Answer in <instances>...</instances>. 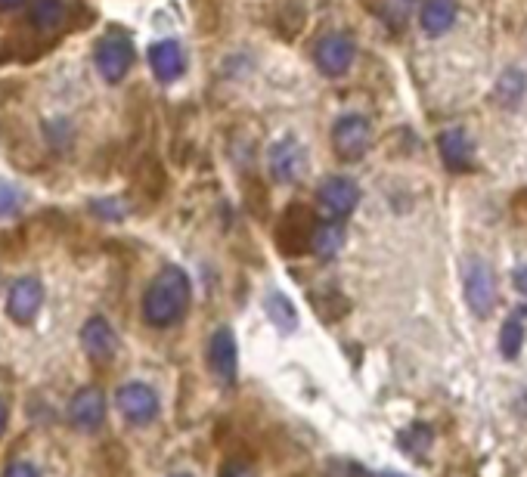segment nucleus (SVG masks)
Masks as SVG:
<instances>
[{
  "label": "nucleus",
  "mask_w": 527,
  "mask_h": 477,
  "mask_svg": "<svg viewBox=\"0 0 527 477\" xmlns=\"http://www.w3.org/2000/svg\"><path fill=\"white\" fill-rule=\"evenodd\" d=\"M314 230H317V220L310 217V211L304 205H289L279 214L276 245L283 248V254H304L310 251V242H314Z\"/></svg>",
  "instance_id": "4"
},
{
  "label": "nucleus",
  "mask_w": 527,
  "mask_h": 477,
  "mask_svg": "<svg viewBox=\"0 0 527 477\" xmlns=\"http://www.w3.org/2000/svg\"><path fill=\"white\" fill-rule=\"evenodd\" d=\"M317 202H320L326 220H345L357 208V202H360V189H357V183L351 177L335 174V177H326L320 183Z\"/></svg>",
  "instance_id": "5"
},
{
  "label": "nucleus",
  "mask_w": 527,
  "mask_h": 477,
  "mask_svg": "<svg viewBox=\"0 0 527 477\" xmlns=\"http://www.w3.org/2000/svg\"><path fill=\"white\" fill-rule=\"evenodd\" d=\"M512 282H515V289H518V292L527 295V267H518V270L512 273Z\"/></svg>",
  "instance_id": "26"
},
{
  "label": "nucleus",
  "mask_w": 527,
  "mask_h": 477,
  "mask_svg": "<svg viewBox=\"0 0 527 477\" xmlns=\"http://www.w3.org/2000/svg\"><path fill=\"white\" fill-rule=\"evenodd\" d=\"M372 146V127L363 115H341L332 124V149L341 162H360Z\"/></svg>",
  "instance_id": "3"
},
{
  "label": "nucleus",
  "mask_w": 527,
  "mask_h": 477,
  "mask_svg": "<svg viewBox=\"0 0 527 477\" xmlns=\"http://www.w3.org/2000/svg\"><path fill=\"white\" fill-rule=\"evenodd\" d=\"M7 422H10V409L4 400H0V437H4V431H7Z\"/></svg>",
  "instance_id": "27"
},
{
  "label": "nucleus",
  "mask_w": 527,
  "mask_h": 477,
  "mask_svg": "<svg viewBox=\"0 0 527 477\" xmlns=\"http://www.w3.org/2000/svg\"><path fill=\"white\" fill-rule=\"evenodd\" d=\"M264 310H267V320L276 326V332L292 335L298 329V310H295V304L283 292H270L264 298Z\"/></svg>",
  "instance_id": "17"
},
{
  "label": "nucleus",
  "mask_w": 527,
  "mask_h": 477,
  "mask_svg": "<svg viewBox=\"0 0 527 477\" xmlns=\"http://www.w3.org/2000/svg\"><path fill=\"white\" fill-rule=\"evenodd\" d=\"M438 149L447 171H469L472 168V140L462 127H447L438 137Z\"/></svg>",
  "instance_id": "15"
},
{
  "label": "nucleus",
  "mask_w": 527,
  "mask_h": 477,
  "mask_svg": "<svg viewBox=\"0 0 527 477\" xmlns=\"http://www.w3.org/2000/svg\"><path fill=\"white\" fill-rule=\"evenodd\" d=\"M379 477H400V474H379Z\"/></svg>",
  "instance_id": "29"
},
{
  "label": "nucleus",
  "mask_w": 527,
  "mask_h": 477,
  "mask_svg": "<svg viewBox=\"0 0 527 477\" xmlns=\"http://www.w3.org/2000/svg\"><path fill=\"white\" fill-rule=\"evenodd\" d=\"M4 477H41V474L31 462H13V465H7Z\"/></svg>",
  "instance_id": "25"
},
{
  "label": "nucleus",
  "mask_w": 527,
  "mask_h": 477,
  "mask_svg": "<svg viewBox=\"0 0 527 477\" xmlns=\"http://www.w3.org/2000/svg\"><path fill=\"white\" fill-rule=\"evenodd\" d=\"M25 4V0H0V13H13Z\"/></svg>",
  "instance_id": "28"
},
{
  "label": "nucleus",
  "mask_w": 527,
  "mask_h": 477,
  "mask_svg": "<svg viewBox=\"0 0 527 477\" xmlns=\"http://www.w3.org/2000/svg\"><path fill=\"white\" fill-rule=\"evenodd\" d=\"M270 174L276 183H295L304 174V162H307V152L295 137H283L270 146Z\"/></svg>",
  "instance_id": "11"
},
{
  "label": "nucleus",
  "mask_w": 527,
  "mask_h": 477,
  "mask_svg": "<svg viewBox=\"0 0 527 477\" xmlns=\"http://www.w3.org/2000/svg\"><path fill=\"white\" fill-rule=\"evenodd\" d=\"M69 419L81 431H97L106 422V394L93 385L75 391V397L69 403Z\"/></svg>",
  "instance_id": "13"
},
{
  "label": "nucleus",
  "mask_w": 527,
  "mask_h": 477,
  "mask_svg": "<svg viewBox=\"0 0 527 477\" xmlns=\"http://www.w3.org/2000/svg\"><path fill=\"white\" fill-rule=\"evenodd\" d=\"M314 62L326 78H338L351 69L354 62V41L345 31H329L314 47Z\"/></svg>",
  "instance_id": "6"
},
{
  "label": "nucleus",
  "mask_w": 527,
  "mask_h": 477,
  "mask_svg": "<svg viewBox=\"0 0 527 477\" xmlns=\"http://www.w3.org/2000/svg\"><path fill=\"white\" fill-rule=\"evenodd\" d=\"M44 304V282L35 276H22L7 292V313L16 326H28Z\"/></svg>",
  "instance_id": "8"
},
{
  "label": "nucleus",
  "mask_w": 527,
  "mask_h": 477,
  "mask_svg": "<svg viewBox=\"0 0 527 477\" xmlns=\"http://www.w3.org/2000/svg\"><path fill=\"white\" fill-rule=\"evenodd\" d=\"M521 344H524V326L512 316V320L503 323V332H500V351H503V357L515 360L521 354Z\"/></svg>",
  "instance_id": "22"
},
{
  "label": "nucleus",
  "mask_w": 527,
  "mask_h": 477,
  "mask_svg": "<svg viewBox=\"0 0 527 477\" xmlns=\"http://www.w3.org/2000/svg\"><path fill=\"white\" fill-rule=\"evenodd\" d=\"M93 62H97V72L109 84H118L134 66V44H131V38L121 35V31H109L106 38H100L97 50H93Z\"/></svg>",
  "instance_id": "2"
},
{
  "label": "nucleus",
  "mask_w": 527,
  "mask_h": 477,
  "mask_svg": "<svg viewBox=\"0 0 527 477\" xmlns=\"http://www.w3.org/2000/svg\"><path fill=\"white\" fill-rule=\"evenodd\" d=\"M22 205H25V193H22V189L16 183L0 177V217H13Z\"/></svg>",
  "instance_id": "23"
},
{
  "label": "nucleus",
  "mask_w": 527,
  "mask_h": 477,
  "mask_svg": "<svg viewBox=\"0 0 527 477\" xmlns=\"http://www.w3.org/2000/svg\"><path fill=\"white\" fill-rule=\"evenodd\" d=\"M115 403L121 409V416L131 425H149V422H155V416H159V394H155L149 385H143V381H128V385H121Z\"/></svg>",
  "instance_id": "7"
},
{
  "label": "nucleus",
  "mask_w": 527,
  "mask_h": 477,
  "mask_svg": "<svg viewBox=\"0 0 527 477\" xmlns=\"http://www.w3.org/2000/svg\"><path fill=\"white\" fill-rule=\"evenodd\" d=\"M341 245H345V227H341V220H323V224H317L310 251L320 254V258H335Z\"/></svg>",
  "instance_id": "19"
},
{
  "label": "nucleus",
  "mask_w": 527,
  "mask_h": 477,
  "mask_svg": "<svg viewBox=\"0 0 527 477\" xmlns=\"http://www.w3.org/2000/svg\"><path fill=\"white\" fill-rule=\"evenodd\" d=\"M81 347L93 363H109L118 351V335L106 316H90L81 326Z\"/></svg>",
  "instance_id": "12"
},
{
  "label": "nucleus",
  "mask_w": 527,
  "mask_h": 477,
  "mask_svg": "<svg viewBox=\"0 0 527 477\" xmlns=\"http://www.w3.org/2000/svg\"><path fill=\"white\" fill-rule=\"evenodd\" d=\"M524 87H527V78L521 72L509 69L500 81H496V103H500V106H515L524 97Z\"/></svg>",
  "instance_id": "21"
},
{
  "label": "nucleus",
  "mask_w": 527,
  "mask_h": 477,
  "mask_svg": "<svg viewBox=\"0 0 527 477\" xmlns=\"http://www.w3.org/2000/svg\"><path fill=\"white\" fill-rule=\"evenodd\" d=\"M149 66H152V75L159 78L162 84H171L183 75V66H186V56H183V47L174 41V38H165V41H155L149 47Z\"/></svg>",
  "instance_id": "14"
},
{
  "label": "nucleus",
  "mask_w": 527,
  "mask_h": 477,
  "mask_svg": "<svg viewBox=\"0 0 527 477\" xmlns=\"http://www.w3.org/2000/svg\"><path fill=\"white\" fill-rule=\"evenodd\" d=\"M190 301H193L190 276H186L180 267L168 264L149 282V289L143 295V316H146V323L155 326V329H171L174 323H180L186 316Z\"/></svg>",
  "instance_id": "1"
},
{
  "label": "nucleus",
  "mask_w": 527,
  "mask_h": 477,
  "mask_svg": "<svg viewBox=\"0 0 527 477\" xmlns=\"http://www.w3.org/2000/svg\"><path fill=\"white\" fill-rule=\"evenodd\" d=\"M304 28V0H279L276 7V31L283 38H295Z\"/></svg>",
  "instance_id": "20"
},
{
  "label": "nucleus",
  "mask_w": 527,
  "mask_h": 477,
  "mask_svg": "<svg viewBox=\"0 0 527 477\" xmlns=\"http://www.w3.org/2000/svg\"><path fill=\"white\" fill-rule=\"evenodd\" d=\"M90 211L103 220H121L124 214H128V205H124L121 199H97V202H90Z\"/></svg>",
  "instance_id": "24"
},
{
  "label": "nucleus",
  "mask_w": 527,
  "mask_h": 477,
  "mask_svg": "<svg viewBox=\"0 0 527 477\" xmlns=\"http://www.w3.org/2000/svg\"><path fill=\"white\" fill-rule=\"evenodd\" d=\"M208 366L221 385H233L239 372V347L230 329H217L208 341Z\"/></svg>",
  "instance_id": "10"
},
{
  "label": "nucleus",
  "mask_w": 527,
  "mask_h": 477,
  "mask_svg": "<svg viewBox=\"0 0 527 477\" xmlns=\"http://www.w3.org/2000/svg\"><path fill=\"white\" fill-rule=\"evenodd\" d=\"M465 301L478 316H490L496 307V276L484 261H472L465 270Z\"/></svg>",
  "instance_id": "9"
},
{
  "label": "nucleus",
  "mask_w": 527,
  "mask_h": 477,
  "mask_svg": "<svg viewBox=\"0 0 527 477\" xmlns=\"http://www.w3.org/2000/svg\"><path fill=\"white\" fill-rule=\"evenodd\" d=\"M456 13H459L456 0H425L419 22H422V28L428 31V35H444V31L453 28Z\"/></svg>",
  "instance_id": "16"
},
{
  "label": "nucleus",
  "mask_w": 527,
  "mask_h": 477,
  "mask_svg": "<svg viewBox=\"0 0 527 477\" xmlns=\"http://www.w3.org/2000/svg\"><path fill=\"white\" fill-rule=\"evenodd\" d=\"M28 22L38 31H56L66 22V4H62V0H31Z\"/></svg>",
  "instance_id": "18"
}]
</instances>
